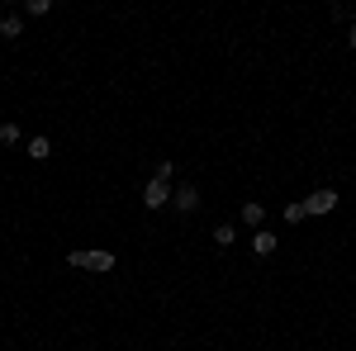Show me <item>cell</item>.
Wrapping results in <instances>:
<instances>
[{
	"mask_svg": "<svg viewBox=\"0 0 356 351\" xmlns=\"http://www.w3.org/2000/svg\"><path fill=\"white\" fill-rule=\"evenodd\" d=\"M166 199H171V186H162V181H147L143 186V204L147 209H166Z\"/></svg>",
	"mask_w": 356,
	"mask_h": 351,
	"instance_id": "277c9868",
	"label": "cell"
},
{
	"mask_svg": "<svg viewBox=\"0 0 356 351\" xmlns=\"http://www.w3.org/2000/svg\"><path fill=\"white\" fill-rule=\"evenodd\" d=\"M24 10H29V15H33V19H43V15H48V10H53V0H29Z\"/></svg>",
	"mask_w": 356,
	"mask_h": 351,
	"instance_id": "7c38bea8",
	"label": "cell"
},
{
	"mask_svg": "<svg viewBox=\"0 0 356 351\" xmlns=\"http://www.w3.org/2000/svg\"><path fill=\"white\" fill-rule=\"evenodd\" d=\"M67 266L105 275V270H114V252H105V247H95V252H67Z\"/></svg>",
	"mask_w": 356,
	"mask_h": 351,
	"instance_id": "6da1fadb",
	"label": "cell"
},
{
	"mask_svg": "<svg viewBox=\"0 0 356 351\" xmlns=\"http://www.w3.org/2000/svg\"><path fill=\"white\" fill-rule=\"evenodd\" d=\"M261 218H266V209H261L257 199H247V204H243V223H247V228H261Z\"/></svg>",
	"mask_w": 356,
	"mask_h": 351,
	"instance_id": "ba28073f",
	"label": "cell"
},
{
	"mask_svg": "<svg viewBox=\"0 0 356 351\" xmlns=\"http://www.w3.org/2000/svg\"><path fill=\"white\" fill-rule=\"evenodd\" d=\"M0 38H10V43L24 38V19H19V15H5V19H0Z\"/></svg>",
	"mask_w": 356,
	"mask_h": 351,
	"instance_id": "8992f818",
	"label": "cell"
},
{
	"mask_svg": "<svg viewBox=\"0 0 356 351\" xmlns=\"http://www.w3.org/2000/svg\"><path fill=\"white\" fill-rule=\"evenodd\" d=\"M29 157H33V162H48V157H53V142H48L43 133L29 138Z\"/></svg>",
	"mask_w": 356,
	"mask_h": 351,
	"instance_id": "52a82bcc",
	"label": "cell"
},
{
	"mask_svg": "<svg viewBox=\"0 0 356 351\" xmlns=\"http://www.w3.org/2000/svg\"><path fill=\"white\" fill-rule=\"evenodd\" d=\"M171 204H176L181 214H195V209H200V186H176L171 190Z\"/></svg>",
	"mask_w": 356,
	"mask_h": 351,
	"instance_id": "3957f363",
	"label": "cell"
},
{
	"mask_svg": "<svg viewBox=\"0 0 356 351\" xmlns=\"http://www.w3.org/2000/svg\"><path fill=\"white\" fill-rule=\"evenodd\" d=\"M214 243H219V247H233V243H238V228H233V223H219V228H214Z\"/></svg>",
	"mask_w": 356,
	"mask_h": 351,
	"instance_id": "9c48e42d",
	"label": "cell"
},
{
	"mask_svg": "<svg viewBox=\"0 0 356 351\" xmlns=\"http://www.w3.org/2000/svg\"><path fill=\"white\" fill-rule=\"evenodd\" d=\"M19 124H0V142H5V147H15V142H19Z\"/></svg>",
	"mask_w": 356,
	"mask_h": 351,
	"instance_id": "8fae6325",
	"label": "cell"
},
{
	"mask_svg": "<svg viewBox=\"0 0 356 351\" xmlns=\"http://www.w3.org/2000/svg\"><path fill=\"white\" fill-rule=\"evenodd\" d=\"M347 48H352V53H356V24H352V33H347Z\"/></svg>",
	"mask_w": 356,
	"mask_h": 351,
	"instance_id": "5bb4252c",
	"label": "cell"
},
{
	"mask_svg": "<svg viewBox=\"0 0 356 351\" xmlns=\"http://www.w3.org/2000/svg\"><path fill=\"white\" fill-rule=\"evenodd\" d=\"M337 209V190H314L309 199H304V214L309 218H323V214H332Z\"/></svg>",
	"mask_w": 356,
	"mask_h": 351,
	"instance_id": "7a4b0ae2",
	"label": "cell"
},
{
	"mask_svg": "<svg viewBox=\"0 0 356 351\" xmlns=\"http://www.w3.org/2000/svg\"><path fill=\"white\" fill-rule=\"evenodd\" d=\"M304 218H309V214H304V199H300V204H285V223H304Z\"/></svg>",
	"mask_w": 356,
	"mask_h": 351,
	"instance_id": "4fadbf2b",
	"label": "cell"
},
{
	"mask_svg": "<svg viewBox=\"0 0 356 351\" xmlns=\"http://www.w3.org/2000/svg\"><path fill=\"white\" fill-rule=\"evenodd\" d=\"M152 181L171 186V181H176V162H157V166H152Z\"/></svg>",
	"mask_w": 356,
	"mask_h": 351,
	"instance_id": "30bf717a",
	"label": "cell"
},
{
	"mask_svg": "<svg viewBox=\"0 0 356 351\" xmlns=\"http://www.w3.org/2000/svg\"><path fill=\"white\" fill-rule=\"evenodd\" d=\"M275 247H280V238H275L271 228H261V233L252 238V252H257V256H275Z\"/></svg>",
	"mask_w": 356,
	"mask_h": 351,
	"instance_id": "5b68a950",
	"label": "cell"
}]
</instances>
